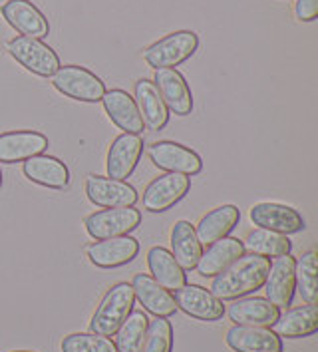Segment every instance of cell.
Here are the masks:
<instances>
[{"mask_svg":"<svg viewBox=\"0 0 318 352\" xmlns=\"http://www.w3.org/2000/svg\"><path fill=\"white\" fill-rule=\"evenodd\" d=\"M271 259L259 255H243L231 263L223 273L213 277L211 293L219 300H235L262 289Z\"/></svg>","mask_w":318,"mask_h":352,"instance_id":"6da1fadb","label":"cell"},{"mask_svg":"<svg viewBox=\"0 0 318 352\" xmlns=\"http://www.w3.org/2000/svg\"><path fill=\"white\" fill-rule=\"evenodd\" d=\"M135 305L131 283H117L100 300L94 316L90 320L92 333L102 336H113L122 322L130 316Z\"/></svg>","mask_w":318,"mask_h":352,"instance_id":"7a4b0ae2","label":"cell"},{"mask_svg":"<svg viewBox=\"0 0 318 352\" xmlns=\"http://www.w3.org/2000/svg\"><path fill=\"white\" fill-rule=\"evenodd\" d=\"M50 78H52V86L58 92L64 94L66 98H72L76 102L94 104V102H102L106 94V84L102 82V78L84 66H76V64L60 66Z\"/></svg>","mask_w":318,"mask_h":352,"instance_id":"3957f363","label":"cell"},{"mask_svg":"<svg viewBox=\"0 0 318 352\" xmlns=\"http://www.w3.org/2000/svg\"><path fill=\"white\" fill-rule=\"evenodd\" d=\"M199 48V36L191 30H177L168 36L153 42L148 50H144V60L153 70L175 68L183 64Z\"/></svg>","mask_w":318,"mask_h":352,"instance_id":"277c9868","label":"cell"},{"mask_svg":"<svg viewBox=\"0 0 318 352\" xmlns=\"http://www.w3.org/2000/svg\"><path fill=\"white\" fill-rule=\"evenodd\" d=\"M6 50L20 66H24L28 72L50 78L60 68L58 54L42 40L28 36H16L6 42Z\"/></svg>","mask_w":318,"mask_h":352,"instance_id":"5b68a950","label":"cell"},{"mask_svg":"<svg viewBox=\"0 0 318 352\" xmlns=\"http://www.w3.org/2000/svg\"><path fill=\"white\" fill-rule=\"evenodd\" d=\"M141 223V213L135 207H112L95 211L90 217H86V231L95 241L112 239L130 235Z\"/></svg>","mask_w":318,"mask_h":352,"instance_id":"8992f818","label":"cell"},{"mask_svg":"<svg viewBox=\"0 0 318 352\" xmlns=\"http://www.w3.org/2000/svg\"><path fill=\"white\" fill-rule=\"evenodd\" d=\"M148 153L151 164L166 173H181L191 177L203 171V160L199 153L177 142H155L150 146Z\"/></svg>","mask_w":318,"mask_h":352,"instance_id":"52a82bcc","label":"cell"},{"mask_svg":"<svg viewBox=\"0 0 318 352\" xmlns=\"http://www.w3.org/2000/svg\"><path fill=\"white\" fill-rule=\"evenodd\" d=\"M191 189V177L181 173H163L151 179L144 191V209L150 213H163L177 205Z\"/></svg>","mask_w":318,"mask_h":352,"instance_id":"ba28073f","label":"cell"},{"mask_svg":"<svg viewBox=\"0 0 318 352\" xmlns=\"http://www.w3.org/2000/svg\"><path fill=\"white\" fill-rule=\"evenodd\" d=\"M175 307L183 311L185 315L203 322H215L221 320L225 315L223 300L215 297L209 289L201 285H183L175 291Z\"/></svg>","mask_w":318,"mask_h":352,"instance_id":"9c48e42d","label":"cell"},{"mask_svg":"<svg viewBox=\"0 0 318 352\" xmlns=\"http://www.w3.org/2000/svg\"><path fill=\"white\" fill-rule=\"evenodd\" d=\"M249 217L257 227L269 229V231H277V233H282V235L300 233L306 227L304 217L295 207L284 204H275V201H262V204L253 205L251 211H249Z\"/></svg>","mask_w":318,"mask_h":352,"instance_id":"30bf717a","label":"cell"},{"mask_svg":"<svg viewBox=\"0 0 318 352\" xmlns=\"http://www.w3.org/2000/svg\"><path fill=\"white\" fill-rule=\"evenodd\" d=\"M144 153V140L137 133H122L112 142L106 157L108 177L128 182Z\"/></svg>","mask_w":318,"mask_h":352,"instance_id":"8fae6325","label":"cell"},{"mask_svg":"<svg viewBox=\"0 0 318 352\" xmlns=\"http://www.w3.org/2000/svg\"><path fill=\"white\" fill-rule=\"evenodd\" d=\"M86 195L98 207L112 209V207H133L139 195L135 187L128 182H120L102 175H88L86 177Z\"/></svg>","mask_w":318,"mask_h":352,"instance_id":"7c38bea8","label":"cell"},{"mask_svg":"<svg viewBox=\"0 0 318 352\" xmlns=\"http://www.w3.org/2000/svg\"><path fill=\"white\" fill-rule=\"evenodd\" d=\"M295 263L297 259L291 255H282L271 263L269 273L264 278L266 300H271L277 309H284L293 302L297 293V278H295Z\"/></svg>","mask_w":318,"mask_h":352,"instance_id":"4fadbf2b","label":"cell"},{"mask_svg":"<svg viewBox=\"0 0 318 352\" xmlns=\"http://www.w3.org/2000/svg\"><path fill=\"white\" fill-rule=\"evenodd\" d=\"M2 16L22 36L42 40L50 32L48 19L30 0H8V2H4L2 4Z\"/></svg>","mask_w":318,"mask_h":352,"instance_id":"5bb4252c","label":"cell"},{"mask_svg":"<svg viewBox=\"0 0 318 352\" xmlns=\"http://www.w3.org/2000/svg\"><path fill=\"white\" fill-rule=\"evenodd\" d=\"M48 138L40 131L14 130L0 133V164H19L44 153Z\"/></svg>","mask_w":318,"mask_h":352,"instance_id":"9a60e30c","label":"cell"},{"mask_svg":"<svg viewBox=\"0 0 318 352\" xmlns=\"http://www.w3.org/2000/svg\"><path fill=\"white\" fill-rule=\"evenodd\" d=\"M86 253H88L90 263L95 265L98 269H117L137 257L139 243L130 235H122V237L92 243V245H88Z\"/></svg>","mask_w":318,"mask_h":352,"instance_id":"2e32d148","label":"cell"},{"mask_svg":"<svg viewBox=\"0 0 318 352\" xmlns=\"http://www.w3.org/2000/svg\"><path fill=\"white\" fill-rule=\"evenodd\" d=\"M153 84H155V88H157V92H159L169 111H173L175 116H189L191 113L193 94H191L188 80L183 78L181 72H177L175 68L155 70Z\"/></svg>","mask_w":318,"mask_h":352,"instance_id":"e0dca14e","label":"cell"},{"mask_svg":"<svg viewBox=\"0 0 318 352\" xmlns=\"http://www.w3.org/2000/svg\"><path fill=\"white\" fill-rule=\"evenodd\" d=\"M225 342L235 352H282L281 336L269 327L235 324L227 331Z\"/></svg>","mask_w":318,"mask_h":352,"instance_id":"ac0fdd59","label":"cell"},{"mask_svg":"<svg viewBox=\"0 0 318 352\" xmlns=\"http://www.w3.org/2000/svg\"><path fill=\"white\" fill-rule=\"evenodd\" d=\"M22 171L28 182L48 189H66L70 186V169L54 155L40 153L22 162Z\"/></svg>","mask_w":318,"mask_h":352,"instance_id":"d6986e66","label":"cell"},{"mask_svg":"<svg viewBox=\"0 0 318 352\" xmlns=\"http://www.w3.org/2000/svg\"><path fill=\"white\" fill-rule=\"evenodd\" d=\"M225 313L235 324L243 327H273L281 316V311L271 300L261 297L235 298Z\"/></svg>","mask_w":318,"mask_h":352,"instance_id":"ffe728a7","label":"cell"},{"mask_svg":"<svg viewBox=\"0 0 318 352\" xmlns=\"http://www.w3.org/2000/svg\"><path fill=\"white\" fill-rule=\"evenodd\" d=\"M104 110L108 113V118L113 124L124 130V133H141L144 131V120L139 116L137 104L133 100V96L126 92V90H106L104 98H102Z\"/></svg>","mask_w":318,"mask_h":352,"instance_id":"44dd1931","label":"cell"},{"mask_svg":"<svg viewBox=\"0 0 318 352\" xmlns=\"http://www.w3.org/2000/svg\"><path fill=\"white\" fill-rule=\"evenodd\" d=\"M131 289H133V297L139 300V305L155 316H163L169 318L175 315L177 307L171 291L163 289L157 280H153L150 275H135L131 280Z\"/></svg>","mask_w":318,"mask_h":352,"instance_id":"7402d4cb","label":"cell"},{"mask_svg":"<svg viewBox=\"0 0 318 352\" xmlns=\"http://www.w3.org/2000/svg\"><path fill=\"white\" fill-rule=\"evenodd\" d=\"M144 126L151 131H161L169 122V110L157 92L153 80L141 78L135 82V96H133Z\"/></svg>","mask_w":318,"mask_h":352,"instance_id":"603a6c76","label":"cell"},{"mask_svg":"<svg viewBox=\"0 0 318 352\" xmlns=\"http://www.w3.org/2000/svg\"><path fill=\"white\" fill-rule=\"evenodd\" d=\"M243 255V241H239L235 237H225V239L211 243L207 247V251L201 253V259H199L195 269H197V273L201 277H217L219 273H223L231 263H235Z\"/></svg>","mask_w":318,"mask_h":352,"instance_id":"cb8c5ba5","label":"cell"},{"mask_svg":"<svg viewBox=\"0 0 318 352\" xmlns=\"http://www.w3.org/2000/svg\"><path fill=\"white\" fill-rule=\"evenodd\" d=\"M241 221V211L235 205H221L215 207L213 211H209L207 215L201 217V221L197 223L195 233L201 245H211V243L219 241L229 237V233L239 225Z\"/></svg>","mask_w":318,"mask_h":352,"instance_id":"d4e9b609","label":"cell"},{"mask_svg":"<svg viewBox=\"0 0 318 352\" xmlns=\"http://www.w3.org/2000/svg\"><path fill=\"white\" fill-rule=\"evenodd\" d=\"M173 259L179 263L183 271H193L201 259L203 245L197 239L195 227L189 221H175L171 227V251Z\"/></svg>","mask_w":318,"mask_h":352,"instance_id":"484cf974","label":"cell"},{"mask_svg":"<svg viewBox=\"0 0 318 352\" xmlns=\"http://www.w3.org/2000/svg\"><path fill=\"white\" fill-rule=\"evenodd\" d=\"M281 338H304L318 331V309L317 305H302L286 311L277 318L271 329Z\"/></svg>","mask_w":318,"mask_h":352,"instance_id":"4316f807","label":"cell"},{"mask_svg":"<svg viewBox=\"0 0 318 352\" xmlns=\"http://www.w3.org/2000/svg\"><path fill=\"white\" fill-rule=\"evenodd\" d=\"M148 267L151 273L150 277L168 291H177L188 283V273L163 247H151L148 253Z\"/></svg>","mask_w":318,"mask_h":352,"instance_id":"83f0119b","label":"cell"},{"mask_svg":"<svg viewBox=\"0 0 318 352\" xmlns=\"http://www.w3.org/2000/svg\"><path fill=\"white\" fill-rule=\"evenodd\" d=\"M245 251L259 255V257H266V259H277L282 255H291L293 249V241L288 239V235H282L277 231H269V229H253L243 243Z\"/></svg>","mask_w":318,"mask_h":352,"instance_id":"f1b7e54d","label":"cell"},{"mask_svg":"<svg viewBox=\"0 0 318 352\" xmlns=\"http://www.w3.org/2000/svg\"><path fill=\"white\" fill-rule=\"evenodd\" d=\"M150 327V318L144 311H131L130 316L115 331V351L117 352H139L144 338Z\"/></svg>","mask_w":318,"mask_h":352,"instance_id":"f546056e","label":"cell"},{"mask_svg":"<svg viewBox=\"0 0 318 352\" xmlns=\"http://www.w3.org/2000/svg\"><path fill=\"white\" fill-rule=\"evenodd\" d=\"M297 291L306 305H317L318 300V255L317 251H306L295 263Z\"/></svg>","mask_w":318,"mask_h":352,"instance_id":"4dcf8cb0","label":"cell"},{"mask_svg":"<svg viewBox=\"0 0 318 352\" xmlns=\"http://www.w3.org/2000/svg\"><path fill=\"white\" fill-rule=\"evenodd\" d=\"M62 352H117L108 336L95 333H74L64 336Z\"/></svg>","mask_w":318,"mask_h":352,"instance_id":"1f68e13d","label":"cell"},{"mask_svg":"<svg viewBox=\"0 0 318 352\" xmlns=\"http://www.w3.org/2000/svg\"><path fill=\"white\" fill-rule=\"evenodd\" d=\"M173 349V327L168 318L157 316L151 320L139 352H171Z\"/></svg>","mask_w":318,"mask_h":352,"instance_id":"d6a6232c","label":"cell"},{"mask_svg":"<svg viewBox=\"0 0 318 352\" xmlns=\"http://www.w3.org/2000/svg\"><path fill=\"white\" fill-rule=\"evenodd\" d=\"M295 14L300 22H313L318 16V0H297Z\"/></svg>","mask_w":318,"mask_h":352,"instance_id":"836d02e7","label":"cell"},{"mask_svg":"<svg viewBox=\"0 0 318 352\" xmlns=\"http://www.w3.org/2000/svg\"><path fill=\"white\" fill-rule=\"evenodd\" d=\"M0 186H2V171H0Z\"/></svg>","mask_w":318,"mask_h":352,"instance_id":"e575fe53","label":"cell"},{"mask_svg":"<svg viewBox=\"0 0 318 352\" xmlns=\"http://www.w3.org/2000/svg\"><path fill=\"white\" fill-rule=\"evenodd\" d=\"M12 352H32V351H12Z\"/></svg>","mask_w":318,"mask_h":352,"instance_id":"d590c367","label":"cell"}]
</instances>
